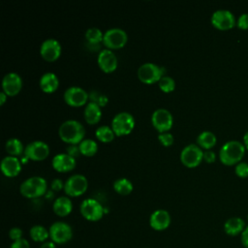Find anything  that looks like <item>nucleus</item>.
Here are the masks:
<instances>
[{
  "label": "nucleus",
  "mask_w": 248,
  "mask_h": 248,
  "mask_svg": "<svg viewBox=\"0 0 248 248\" xmlns=\"http://www.w3.org/2000/svg\"><path fill=\"white\" fill-rule=\"evenodd\" d=\"M158 139L160 142L165 146H169L173 142V136L170 133H167V132L159 133Z\"/></svg>",
  "instance_id": "35"
},
{
  "label": "nucleus",
  "mask_w": 248,
  "mask_h": 248,
  "mask_svg": "<svg viewBox=\"0 0 248 248\" xmlns=\"http://www.w3.org/2000/svg\"><path fill=\"white\" fill-rule=\"evenodd\" d=\"M5 147H6V151L10 154V156L16 157L17 155H20L22 152H24L22 142L16 138L9 139L6 141Z\"/></svg>",
  "instance_id": "27"
},
{
  "label": "nucleus",
  "mask_w": 248,
  "mask_h": 248,
  "mask_svg": "<svg viewBox=\"0 0 248 248\" xmlns=\"http://www.w3.org/2000/svg\"><path fill=\"white\" fill-rule=\"evenodd\" d=\"M216 136L210 131H202L197 137V142L199 146L205 148L206 150L213 147L216 143Z\"/></svg>",
  "instance_id": "26"
},
{
  "label": "nucleus",
  "mask_w": 248,
  "mask_h": 248,
  "mask_svg": "<svg viewBox=\"0 0 248 248\" xmlns=\"http://www.w3.org/2000/svg\"><path fill=\"white\" fill-rule=\"evenodd\" d=\"M89 99L91 100L92 103L97 104L99 107H100V106H101V107L105 106V105L107 104V102H108V98H107L105 95H103V94H101L100 92L95 91V90L90 92V94H89Z\"/></svg>",
  "instance_id": "33"
},
{
  "label": "nucleus",
  "mask_w": 248,
  "mask_h": 248,
  "mask_svg": "<svg viewBox=\"0 0 248 248\" xmlns=\"http://www.w3.org/2000/svg\"><path fill=\"white\" fill-rule=\"evenodd\" d=\"M159 87L162 91L164 92H170L174 89L175 87V82L174 79L168 76H163L160 80H159Z\"/></svg>",
  "instance_id": "32"
},
{
  "label": "nucleus",
  "mask_w": 248,
  "mask_h": 248,
  "mask_svg": "<svg viewBox=\"0 0 248 248\" xmlns=\"http://www.w3.org/2000/svg\"><path fill=\"white\" fill-rule=\"evenodd\" d=\"M98 64L104 72L110 73L117 67V58L110 49L105 48L98 55Z\"/></svg>",
  "instance_id": "19"
},
{
  "label": "nucleus",
  "mask_w": 248,
  "mask_h": 248,
  "mask_svg": "<svg viewBox=\"0 0 248 248\" xmlns=\"http://www.w3.org/2000/svg\"><path fill=\"white\" fill-rule=\"evenodd\" d=\"M80 153L85 156H93L98 149L97 142L91 139H85L78 144Z\"/></svg>",
  "instance_id": "29"
},
{
  "label": "nucleus",
  "mask_w": 248,
  "mask_h": 248,
  "mask_svg": "<svg viewBox=\"0 0 248 248\" xmlns=\"http://www.w3.org/2000/svg\"><path fill=\"white\" fill-rule=\"evenodd\" d=\"M49 153L48 145L42 140H34L28 143L24 148V156L27 159L41 161L47 157Z\"/></svg>",
  "instance_id": "13"
},
{
  "label": "nucleus",
  "mask_w": 248,
  "mask_h": 248,
  "mask_svg": "<svg viewBox=\"0 0 248 248\" xmlns=\"http://www.w3.org/2000/svg\"><path fill=\"white\" fill-rule=\"evenodd\" d=\"M247 220H248V214H247Z\"/></svg>",
  "instance_id": "46"
},
{
  "label": "nucleus",
  "mask_w": 248,
  "mask_h": 248,
  "mask_svg": "<svg viewBox=\"0 0 248 248\" xmlns=\"http://www.w3.org/2000/svg\"><path fill=\"white\" fill-rule=\"evenodd\" d=\"M66 151H67V154H69L70 156L74 157L76 159V157H78L80 153V150H79V146L77 145V144H70L69 146L66 147Z\"/></svg>",
  "instance_id": "39"
},
{
  "label": "nucleus",
  "mask_w": 248,
  "mask_h": 248,
  "mask_svg": "<svg viewBox=\"0 0 248 248\" xmlns=\"http://www.w3.org/2000/svg\"><path fill=\"white\" fill-rule=\"evenodd\" d=\"M46 181L44 177L31 176L20 184L19 190L23 197L34 199L43 196L46 191Z\"/></svg>",
  "instance_id": "3"
},
{
  "label": "nucleus",
  "mask_w": 248,
  "mask_h": 248,
  "mask_svg": "<svg viewBox=\"0 0 248 248\" xmlns=\"http://www.w3.org/2000/svg\"><path fill=\"white\" fill-rule=\"evenodd\" d=\"M216 159V154L213 150L211 149H207L205 151H203V160L207 163H213Z\"/></svg>",
  "instance_id": "40"
},
{
  "label": "nucleus",
  "mask_w": 248,
  "mask_h": 248,
  "mask_svg": "<svg viewBox=\"0 0 248 248\" xmlns=\"http://www.w3.org/2000/svg\"><path fill=\"white\" fill-rule=\"evenodd\" d=\"M10 248H30V243L27 239L21 238L16 241H13Z\"/></svg>",
  "instance_id": "38"
},
{
  "label": "nucleus",
  "mask_w": 248,
  "mask_h": 248,
  "mask_svg": "<svg viewBox=\"0 0 248 248\" xmlns=\"http://www.w3.org/2000/svg\"><path fill=\"white\" fill-rule=\"evenodd\" d=\"M151 121L154 128L158 132L164 133L171 128L173 120H172L171 113L168 109L160 108L153 111L151 116Z\"/></svg>",
  "instance_id": "12"
},
{
  "label": "nucleus",
  "mask_w": 248,
  "mask_h": 248,
  "mask_svg": "<svg viewBox=\"0 0 248 248\" xmlns=\"http://www.w3.org/2000/svg\"><path fill=\"white\" fill-rule=\"evenodd\" d=\"M88 186L87 179L84 175L77 173L71 175L64 183V191L70 197H78L82 195Z\"/></svg>",
  "instance_id": "7"
},
{
  "label": "nucleus",
  "mask_w": 248,
  "mask_h": 248,
  "mask_svg": "<svg viewBox=\"0 0 248 248\" xmlns=\"http://www.w3.org/2000/svg\"><path fill=\"white\" fill-rule=\"evenodd\" d=\"M41 89L46 93H51L55 91L58 87L59 80L57 76L54 73H46L44 74L39 81Z\"/></svg>",
  "instance_id": "23"
},
{
  "label": "nucleus",
  "mask_w": 248,
  "mask_h": 248,
  "mask_svg": "<svg viewBox=\"0 0 248 248\" xmlns=\"http://www.w3.org/2000/svg\"><path fill=\"white\" fill-rule=\"evenodd\" d=\"M6 98H7V94L4 91L0 92V105L1 106L6 102Z\"/></svg>",
  "instance_id": "44"
},
{
  "label": "nucleus",
  "mask_w": 248,
  "mask_h": 248,
  "mask_svg": "<svg viewBox=\"0 0 248 248\" xmlns=\"http://www.w3.org/2000/svg\"><path fill=\"white\" fill-rule=\"evenodd\" d=\"M58 133L63 141L70 144H77L83 140L85 130L80 122L74 119H69L60 125Z\"/></svg>",
  "instance_id": "1"
},
{
  "label": "nucleus",
  "mask_w": 248,
  "mask_h": 248,
  "mask_svg": "<svg viewBox=\"0 0 248 248\" xmlns=\"http://www.w3.org/2000/svg\"><path fill=\"white\" fill-rule=\"evenodd\" d=\"M145 248H149V247H145Z\"/></svg>",
  "instance_id": "47"
},
{
  "label": "nucleus",
  "mask_w": 248,
  "mask_h": 248,
  "mask_svg": "<svg viewBox=\"0 0 248 248\" xmlns=\"http://www.w3.org/2000/svg\"><path fill=\"white\" fill-rule=\"evenodd\" d=\"M22 234H23V232L20 228L18 227H13L10 231H9V237L13 240V241H16V240H19L22 237Z\"/></svg>",
  "instance_id": "36"
},
{
  "label": "nucleus",
  "mask_w": 248,
  "mask_h": 248,
  "mask_svg": "<svg viewBox=\"0 0 248 248\" xmlns=\"http://www.w3.org/2000/svg\"><path fill=\"white\" fill-rule=\"evenodd\" d=\"M52 209L54 213L60 217H65L69 215L73 210V202L70 198L61 196L55 199L52 204Z\"/></svg>",
  "instance_id": "22"
},
{
  "label": "nucleus",
  "mask_w": 248,
  "mask_h": 248,
  "mask_svg": "<svg viewBox=\"0 0 248 248\" xmlns=\"http://www.w3.org/2000/svg\"><path fill=\"white\" fill-rule=\"evenodd\" d=\"M163 70L164 69L162 67H159L154 63L147 62L140 66L138 70V77L144 83H154L159 81L163 77Z\"/></svg>",
  "instance_id": "8"
},
{
  "label": "nucleus",
  "mask_w": 248,
  "mask_h": 248,
  "mask_svg": "<svg viewBox=\"0 0 248 248\" xmlns=\"http://www.w3.org/2000/svg\"><path fill=\"white\" fill-rule=\"evenodd\" d=\"M246 226L245 221L241 217L234 216L226 220L224 223V231L229 236H236L241 234Z\"/></svg>",
  "instance_id": "21"
},
{
  "label": "nucleus",
  "mask_w": 248,
  "mask_h": 248,
  "mask_svg": "<svg viewBox=\"0 0 248 248\" xmlns=\"http://www.w3.org/2000/svg\"><path fill=\"white\" fill-rule=\"evenodd\" d=\"M64 189V183L60 178H55L51 182V189L54 191H60L61 189Z\"/></svg>",
  "instance_id": "42"
},
{
  "label": "nucleus",
  "mask_w": 248,
  "mask_h": 248,
  "mask_svg": "<svg viewBox=\"0 0 248 248\" xmlns=\"http://www.w3.org/2000/svg\"><path fill=\"white\" fill-rule=\"evenodd\" d=\"M236 25L241 29H248V13H243L238 16Z\"/></svg>",
  "instance_id": "37"
},
{
  "label": "nucleus",
  "mask_w": 248,
  "mask_h": 248,
  "mask_svg": "<svg viewBox=\"0 0 248 248\" xmlns=\"http://www.w3.org/2000/svg\"><path fill=\"white\" fill-rule=\"evenodd\" d=\"M49 238L55 244H66L73 238V229L66 222L57 221L50 225Z\"/></svg>",
  "instance_id": "4"
},
{
  "label": "nucleus",
  "mask_w": 248,
  "mask_h": 248,
  "mask_svg": "<svg viewBox=\"0 0 248 248\" xmlns=\"http://www.w3.org/2000/svg\"><path fill=\"white\" fill-rule=\"evenodd\" d=\"M128 39L127 33L121 28H110L104 34L103 43L109 48H120L124 46Z\"/></svg>",
  "instance_id": "10"
},
{
  "label": "nucleus",
  "mask_w": 248,
  "mask_h": 248,
  "mask_svg": "<svg viewBox=\"0 0 248 248\" xmlns=\"http://www.w3.org/2000/svg\"><path fill=\"white\" fill-rule=\"evenodd\" d=\"M203 159V151L202 148L194 143L186 145L180 153V160L186 167L193 168L198 166Z\"/></svg>",
  "instance_id": "9"
},
{
  "label": "nucleus",
  "mask_w": 248,
  "mask_h": 248,
  "mask_svg": "<svg viewBox=\"0 0 248 248\" xmlns=\"http://www.w3.org/2000/svg\"><path fill=\"white\" fill-rule=\"evenodd\" d=\"M88 98V93L79 86H71L64 92L65 102L72 107H80L84 105Z\"/></svg>",
  "instance_id": "14"
},
{
  "label": "nucleus",
  "mask_w": 248,
  "mask_h": 248,
  "mask_svg": "<svg viewBox=\"0 0 248 248\" xmlns=\"http://www.w3.org/2000/svg\"><path fill=\"white\" fill-rule=\"evenodd\" d=\"M104 34L97 27H90L85 32V39L90 44H98L101 41L103 42Z\"/></svg>",
  "instance_id": "31"
},
{
  "label": "nucleus",
  "mask_w": 248,
  "mask_h": 248,
  "mask_svg": "<svg viewBox=\"0 0 248 248\" xmlns=\"http://www.w3.org/2000/svg\"><path fill=\"white\" fill-rule=\"evenodd\" d=\"M61 52L60 43L55 39H46L45 40L40 46V53L43 58L46 61H54L56 60Z\"/></svg>",
  "instance_id": "15"
},
{
  "label": "nucleus",
  "mask_w": 248,
  "mask_h": 248,
  "mask_svg": "<svg viewBox=\"0 0 248 248\" xmlns=\"http://www.w3.org/2000/svg\"><path fill=\"white\" fill-rule=\"evenodd\" d=\"M21 170L19 160L15 156H6L1 161V170L9 177H13L18 174Z\"/></svg>",
  "instance_id": "20"
},
{
  "label": "nucleus",
  "mask_w": 248,
  "mask_h": 248,
  "mask_svg": "<svg viewBox=\"0 0 248 248\" xmlns=\"http://www.w3.org/2000/svg\"><path fill=\"white\" fill-rule=\"evenodd\" d=\"M170 215L165 209L153 211L149 217V225L155 231H165L170 225Z\"/></svg>",
  "instance_id": "16"
},
{
  "label": "nucleus",
  "mask_w": 248,
  "mask_h": 248,
  "mask_svg": "<svg viewBox=\"0 0 248 248\" xmlns=\"http://www.w3.org/2000/svg\"><path fill=\"white\" fill-rule=\"evenodd\" d=\"M95 135H96V138L98 140H100L101 141L108 142L113 140L115 134L110 127H108L107 125H103V126H100L97 128Z\"/></svg>",
  "instance_id": "30"
},
{
  "label": "nucleus",
  "mask_w": 248,
  "mask_h": 248,
  "mask_svg": "<svg viewBox=\"0 0 248 248\" xmlns=\"http://www.w3.org/2000/svg\"><path fill=\"white\" fill-rule=\"evenodd\" d=\"M29 235L33 241L44 243L49 237V232L42 225H34L29 231Z\"/></svg>",
  "instance_id": "25"
},
{
  "label": "nucleus",
  "mask_w": 248,
  "mask_h": 248,
  "mask_svg": "<svg viewBox=\"0 0 248 248\" xmlns=\"http://www.w3.org/2000/svg\"><path fill=\"white\" fill-rule=\"evenodd\" d=\"M243 144L248 149V131H246L245 134L243 135Z\"/></svg>",
  "instance_id": "45"
},
{
  "label": "nucleus",
  "mask_w": 248,
  "mask_h": 248,
  "mask_svg": "<svg viewBox=\"0 0 248 248\" xmlns=\"http://www.w3.org/2000/svg\"><path fill=\"white\" fill-rule=\"evenodd\" d=\"M135 126L134 116L127 112L121 111L114 115L111 120V129L116 136L128 135L132 132Z\"/></svg>",
  "instance_id": "5"
},
{
  "label": "nucleus",
  "mask_w": 248,
  "mask_h": 248,
  "mask_svg": "<svg viewBox=\"0 0 248 248\" xmlns=\"http://www.w3.org/2000/svg\"><path fill=\"white\" fill-rule=\"evenodd\" d=\"M79 210L81 215L88 221L96 222L102 219L104 215L103 205L95 199H85L81 202Z\"/></svg>",
  "instance_id": "6"
},
{
  "label": "nucleus",
  "mask_w": 248,
  "mask_h": 248,
  "mask_svg": "<svg viewBox=\"0 0 248 248\" xmlns=\"http://www.w3.org/2000/svg\"><path fill=\"white\" fill-rule=\"evenodd\" d=\"M245 153V145L236 140L226 141L219 151V158L225 165L239 163Z\"/></svg>",
  "instance_id": "2"
},
{
  "label": "nucleus",
  "mask_w": 248,
  "mask_h": 248,
  "mask_svg": "<svg viewBox=\"0 0 248 248\" xmlns=\"http://www.w3.org/2000/svg\"><path fill=\"white\" fill-rule=\"evenodd\" d=\"M113 188L120 195H128L133 190V184L128 178L121 177L113 182Z\"/></svg>",
  "instance_id": "28"
},
{
  "label": "nucleus",
  "mask_w": 248,
  "mask_h": 248,
  "mask_svg": "<svg viewBox=\"0 0 248 248\" xmlns=\"http://www.w3.org/2000/svg\"><path fill=\"white\" fill-rule=\"evenodd\" d=\"M84 119L88 124H95L99 122L102 116V111L100 107L92 102H89L84 108Z\"/></svg>",
  "instance_id": "24"
},
{
  "label": "nucleus",
  "mask_w": 248,
  "mask_h": 248,
  "mask_svg": "<svg viewBox=\"0 0 248 248\" xmlns=\"http://www.w3.org/2000/svg\"><path fill=\"white\" fill-rule=\"evenodd\" d=\"M211 23L218 29H231L235 24V17L233 14L226 9H219L213 12L211 16Z\"/></svg>",
  "instance_id": "11"
},
{
  "label": "nucleus",
  "mask_w": 248,
  "mask_h": 248,
  "mask_svg": "<svg viewBox=\"0 0 248 248\" xmlns=\"http://www.w3.org/2000/svg\"><path fill=\"white\" fill-rule=\"evenodd\" d=\"M234 171L239 177L248 176V163L244 161H240L235 165Z\"/></svg>",
  "instance_id": "34"
},
{
  "label": "nucleus",
  "mask_w": 248,
  "mask_h": 248,
  "mask_svg": "<svg viewBox=\"0 0 248 248\" xmlns=\"http://www.w3.org/2000/svg\"><path fill=\"white\" fill-rule=\"evenodd\" d=\"M52 167L59 172H67L76 167V159L67 153H58L52 158Z\"/></svg>",
  "instance_id": "18"
},
{
  "label": "nucleus",
  "mask_w": 248,
  "mask_h": 248,
  "mask_svg": "<svg viewBox=\"0 0 248 248\" xmlns=\"http://www.w3.org/2000/svg\"><path fill=\"white\" fill-rule=\"evenodd\" d=\"M40 248H56V244L51 240H49V241L46 240L41 244Z\"/></svg>",
  "instance_id": "43"
},
{
  "label": "nucleus",
  "mask_w": 248,
  "mask_h": 248,
  "mask_svg": "<svg viewBox=\"0 0 248 248\" xmlns=\"http://www.w3.org/2000/svg\"><path fill=\"white\" fill-rule=\"evenodd\" d=\"M240 242L244 248H248V225L240 234Z\"/></svg>",
  "instance_id": "41"
},
{
  "label": "nucleus",
  "mask_w": 248,
  "mask_h": 248,
  "mask_svg": "<svg viewBox=\"0 0 248 248\" xmlns=\"http://www.w3.org/2000/svg\"><path fill=\"white\" fill-rule=\"evenodd\" d=\"M22 86L21 78L16 73H8L2 79L3 91L9 96L16 95Z\"/></svg>",
  "instance_id": "17"
}]
</instances>
